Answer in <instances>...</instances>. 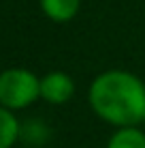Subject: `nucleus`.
<instances>
[{"label":"nucleus","mask_w":145,"mask_h":148,"mask_svg":"<svg viewBox=\"0 0 145 148\" xmlns=\"http://www.w3.org/2000/svg\"><path fill=\"white\" fill-rule=\"evenodd\" d=\"M88 101L100 120L113 127H139L145 116V84L130 71L111 69L90 84Z\"/></svg>","instance_id":"nucleus-1"},{"label":"nucleus","mask_w":145,"mask_h":148,"mask_svg":"<svg viewBox=\"0 0 145 148\" xmlns=\"http://www.w3.org/2000/svg\"><path fill=\"white\" fill-rule=\"evenodd\" d=\"M41 99V77L30 69L13 67L0 73V105L11 112L26 110Z\"/></svg>","instance_id":"nucleus-2"},{"label":"nucleus","mask_w":145,"mask_h":148,"mask_svg":"<svg viewBox=\"0 0 145 148\" xmlns=\"http://www.w3.org/2000/svg\"><path fill=\"white\" fill-rule=\"evenodd\" d=\"M75 95V82L64 71H51L41 77V99L51 105H64Z\"/></svg>","instance_id":"nucleus-3"},{"label":"nucleus","mask_w":145,"mask_h":148,"mask_svg":"<svg viewBox=\"0 0 145 148\" xmlns=\"http://www.w3.org/2000/svg\"><path fill=\"white\" fill-rule=\"evenodd\" d=\"M38 2H41V11L45 13V17L58 24L71 22L81 7V0H38Z\"/></svg>","instance_id":"nucleus-4"},{"label":"nucleus","mask_w":145,"mask_h":148,"mask_svg":"<svg viewBox=\"0 0 145 148\" xmlns=\"http://www.w3.org/2000/svg\"><path fill=\"white\" fill-rule=\"evenodd\" d=\"M22 137V125L11 110L0 105V148H13Z\"/></svg>","instance_id":"nucleus-5"},{"label":"nucleus","mask_w":145,"mask_h":148,"mask_svg":"<svg viewBox=\"0 0 145 148\" xmlns=\"http://www.w3.org/2000/svg\"><path fill=\"white\" fill-rule=\"evenodd\" d=\"M107 148H145V131L139 127H119L109 137Z\"/></svg>","instance_id":"nucleus-6"},{"label":"nucleus","mask_w":145,"mask_h":148,"mask_svg":"<svg viewBox=\"0 0 145 148\" xmlns=\"http://www.w3.org/2000/svg\"><path fill=\"white\" fill-rule=\"evenodd\" d=\"M141 125H143V127H145V116H143V122H141Z\"/></svg>","instance_id":"nucleus-7"}]
</instances>
